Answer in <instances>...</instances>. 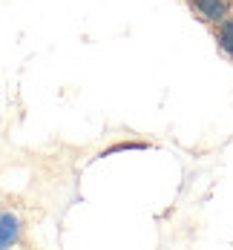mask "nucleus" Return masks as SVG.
<instances>
[{"label":"nucleus","mask_w":233,"mask_h":250,"mask_svg":"<svg viewBox=\"0 0 233 250\" xmlns=\"http://www.w3.org/2000/svg\"><path fill=\"white\" fill-rule=\"evenodd\" d=\"M21 233V222L12 213H0V248H9L12 242H18Z\"/></svg>","instance_id":"1"},{"label":"nucleus","mask_w":233,"mask_h":250,"mask_svg":"<svg viewBox=\"0 0 233 250\" xmlns=\"http://www.w3.org/2000/svg\"><path fill=\"white\" fill-rule=\"evenodd\" d=\"M193 6L205 15L207 21H222L225 12H228V3L225 0H193Z\"/></svg>","instance_id":"2"},{"label":"nucleus","mask_w":233,"mask_h":250,"mask_svg":"<svg viewBox=\"0 0 233 250\" xmlns=\"http://www.w3.org/2000/svg\"><path fill=\"white\" fill-rule=\"evenodd\" d=\"M219 43H222V49L233 55V21H225L222 29H219Z\"/></svg>","instance_id":"3"}]
</instances>
